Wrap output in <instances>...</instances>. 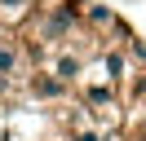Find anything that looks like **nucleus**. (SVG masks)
Masks as SVG:
<instances>
[{"label":"nucleus","mask_w":146,"mask_h":141,"mask_svg":"<svg viewBox=\"0 0 146 141\" xmlns=\"http://www.w3.org/2000/svg\"><path fill=\"white\" fill-rule=\"evenodd\" d=\"M31 5H36V0H0V18H9V22H13V18H22Z\"/></svg>","instance_id":"39448f33"},{"label":"nucleus","mask_w":146,"mask_h":141,"mask_svg":"<svg viewBox=\"0 0 146 141\" xmlns=\"http://www.w3.org/2000/svg\"><path fill=\"white\" fill-rule=\"evenodd\" d=\"M27 70V53L18 40H0V79H13Z\"/></svg>","instance_id":"f03ea898"},{"label":"nucleus","mask_w":146,"mask_h":141,"mask_svg":"<svg viewBox=\"0 0 146 141\" xmlns=\"http://www.w3.org/2000/svg\"><path fill=\"white\" fill-rule=\"evenodd\" d=\"M31 93L44 97V101H58V97L66 93V84H62L58 75H49V70H36V75H31Z\"/></svg>","instance_id":"20e7f679"},{"label":"nucleus","mask_w":146,"mask_h":141,"mask_svg":"<svg viewBox=\"0 0 146 141\" xmlns=\"http://www.w3.org/2000/svg\"><path fill=\"white\" fill-rule=\"evenodd\" d=\"M80 18H84L89 26H98V31H115V26H119V18L111 13L106 5H98V0H89V5L80 9Z\"/></svg>","instance_id":"7ed1b4c3"},{"label":"nucleus","mask_w":146,"mask_h":141,"mask_svg":"<svg viewBox=\"0 0 146 141\" xmlns=\"http://www.w3.org/2000/svg\"><path fill=\"white\" fill-rule=\"evenodd\" d=\"M71 141H106V128H93V123H84V128H75Z\"/></svg>","instance_id":"423d86ee"},{"label":"nucleus","mask_w":146,"mask_h":141,"mask_svg":"<svg viewBox=\"0 0 146 141\" xmlns=\"http://www.w3.org/2000/svg\"><path fill=\"white\" fill-rule=\"evenodd\" d=\"M49 75H58L62 84H75V79L84 75V57L75 49H62V53H53V62H49Z\"/></svg>","instance_id":"f257e3e1"},{"label":"nucleus","mask_w":146,"mask_h":141,"mask_svg":"<svg viewBox=\"0 0 146 141\" xmlns=\"http://www.w3.org/2000/svg\"><path fill=\"white\" fill-rule=\"evenodd\" d=\"M106 70H111V84H119V79H124V57H119V53H111V57H106Z\"/></svg>","instance_id":"0eeeda50"}]
</instances>
